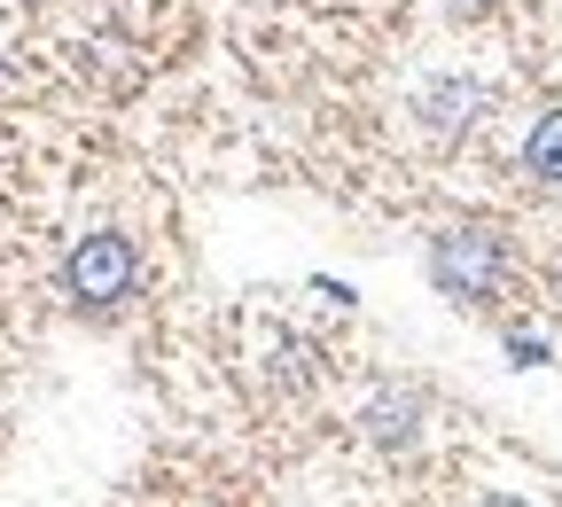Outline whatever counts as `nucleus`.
<instances>
[{
	"instance_id": "obj_6",
	"label": "nucleus",
	"mask_w": 562,
	"mask_h": 507,
	"mask_svg": "<svg viewBox=\"0 0 562 507\" xmlns=\"http://www.w3.org/2000/svg\"><path fill=\"white\" fill-rule=\"evenodd\" d=\"M508 359H516V368H547V343L539 336H508Z\"/></svg>"
},
{
	"instance_id": "obj_9",
	"label": "nucleus",
	"mask_w": 562,
	"mask_h": 507,
	"mask_svg": "<svg viewBox=\"0 0 562 507\" xmlns=\"http://www.w3.org/2000/svg\"><path fill=\"white\" fill-rule=\"evenodd\" d=\"M554 297H562V258H554Z\"/></svg>"
},
{
	"instance_id": "obj_8",
	"label": "nucleus",
	"mask_w": 562,
	"mask_h": 507,
	"mask_svg": "<svg viewBox=\"0 0 562 507\" xmlns=\"http://www.w3.org/2000/svg\"><path fill=\"white\" fill-rule=\"evenodd\" d=\"M476 507H531V499H516V492H492V499H476Z\"/></svg>"
},
{
	"instance_id": "obj_2",
	"label": "nucleus",
	"mask_w": 562,
	"mask_h": 507,
	"mask_svg": "<svg viewBox=\"0 0 562 507\" xmlns=\"http://www.w3.org/2000/svg\"><path fill=\"white\" fill-rule=\"evenodd\" d=\"M55 289H63V305L79 313V320H117L140 297V250H133V235H117V227L79 235V243L63 250Z\"/></svg>"
},
{
	"instance_id": "obj_7",
	"label": "nucleus",
	"mask_w": 562,
	"mask_h": 507,
	"mask_svg": "<svg viewBox=\"0 0 562 507\" xmlns=\"http://www.w3.org/2000/svg\"><path fill=\"white\" fill-rule=\"evenodd\" d=\"M492 9H508V0H453V16H461V24H484Z\"/></svg>"
},
{
	"instance_id": "obj_1",
	"label": "nucleus",
	"mask_w": 562,
	"mask_h": 507,
	"mask_svg": "<svg viewBox=\"0 0 562 507\" xmlns=\"http://www.w3.org/2000/svg\"><path fill=\"white\" fill-rule=\"evenodd\" d=\"M422 266H430V289L453 305V313H501L508 289H516V235L501 219H446L430 235V250H422Z\"/></svg>"
},
{
	"instance_id": "obj_4",
	"label": "nucleus",
	"mask_w": 562,
	"mask_h": 507,
	"mask_svg": "<svg viewBox=\"0 0 562 507\" xmlns=\"http://www.w3.org/2000/svg\"><path fill=\"white\" fill-rule=\"evenodd\" d=\"M476 87L469 79H438L430 94H422V133H430V140H461L469 125H476Z\"/></svg>"
},
{
	"instance_id": "obj_5",
	"label": "nucleus",
	"mask_w": 562,
	"mask_h": 507,
	"mask_svg": "<svg viewBox=\"0 0 562 507\" xmlns=\"http://www.w3.org/2000/svg\"><path fill=\"white\" fill-rule=\"evenodd\" d=\"M360 429L375 446H414V429H422V391H383L368 414H360Z\"/></svg>"
},
{
	"instance_id": "obj_3",
	"label": "nucleus",
	"mask_w": 562,
	"mask_h": 507,
	"mask_svg": "<svg viewBox=\"0 0 562 507\" xmlns=\"http://www.w3.org/2000/svg\"><path fill=\"white\" fill-rule=\"evenodd\" d=\"M516 172L531 195H562V102H547L524 133V149H516Z\"/></svg>"
}]
</instances>
